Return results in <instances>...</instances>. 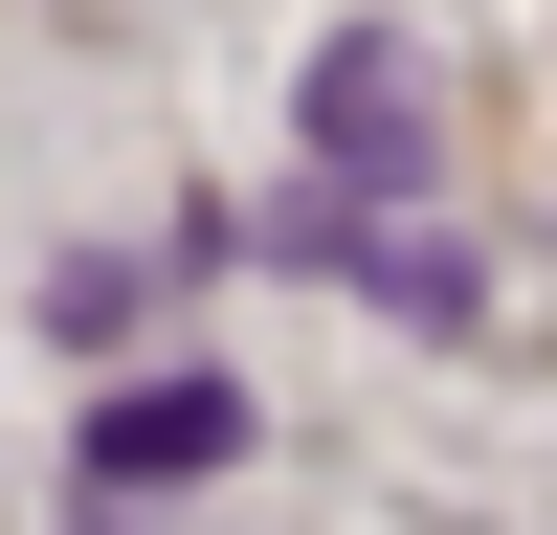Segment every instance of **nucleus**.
Wrapping results in <instances>:
<instances>
[{
  "label": "nucleus",
  "instance_id": "obj_1",
  "mask_svg": "<svg viewBox=\"0 0 557 535\" xmlns=\"http://www.w3.org/2000/svg\"><path fill=\"white\" fill-rule=\"evenodd\" d=\"M201 469H246V380H223V357L112 380V401H89V446H67V490H89V513H134V490H201Z\"/></svg>",
  "mask_w": 557,
  "mask_h": 535
},
{
  "label": "nucleus",
  "instance_id": "obj_2",
  "mask_svg": "<svg viewBox=\"0 0 557 535\" xmlns=\"http://www.w3.org/2000/svg\"><path fill=\"white\" fill-rule=\"evenodd\" d=\"M268 246H290V268H335V290H380L401 312V335H469V246H424V223H401V201H357V178H312V201H268Z\"/></svg>",
  "mask_w": 557,
  "mask_h": 535
},
{
  "label": "nucleus",
  "instance_id": "obj_3",
  "mask_svg": "<svg viewBox=\"0 0 557 535\" xmlns=\"http://www.w3.org/2000/svg\"><path fill=\"white\" fill-rule=\"evenodd\" d=\"M312 157H335L357 201H424V67H401V23H335V67H312Z\"/></svg>",
  "mask_w": 557,
  "mask_h": 535
}]
</instances>
